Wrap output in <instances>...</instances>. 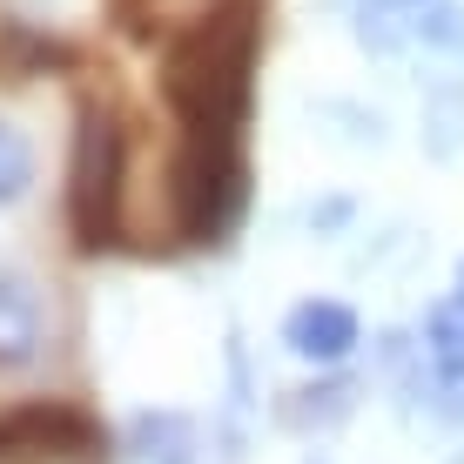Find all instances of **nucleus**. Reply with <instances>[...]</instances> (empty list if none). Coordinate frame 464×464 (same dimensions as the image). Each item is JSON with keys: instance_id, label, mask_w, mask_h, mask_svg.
Instances as JSON below:
<instances>
[{"instance_id": "obj_1", "label": "nucleus", "mask_w": 464, "mask_h": 464, "mask_svg": "<svg viewBox=\"0 0 464 464\" xmlns=\"http://www.w3.org/2000/svg\"><path fill=\"white\" fill-rule=\"evenodd\" d=\"M121 196H128V121L115 102H82L68 135V229L74 243L102 249L121 229Z\"/></svg>"}, {"instance_id": "obj_2", "label": "nucleus", "mask_w": 464, "mask_h": 464, "mask_svg": "<svg viewBox=\"0 0 464 464\" xmlns=\"http://www.w3.org/2000/svg\"><path fill=\"white\" fill-rule=\"evenodd\" d=\"M276 337L310 371H350L363 357V343H371V330H363V310L350 296H296L283 310Z\"/></svg>"}, {"instance_id": "obj_3", "label": "nucleus", "mask_w": 464, "mask_h": 464, "mask_svg": "<svg viewBox=\"0 0 464 464\" xmlns=\"http://www.w3.org/2000/svg\"><path fill=\"white\" fill-rule=\"evenodd\" d=\"M363 391H371V377L357 371H324V377H303L290 397H283V424H290V438H330V430H343L357 418Z\"/></svg>"}, {"instance_id": "obj_4", "label": "nucleus", "mask_w": 464, "mask_h": 464, "mask_svg": "<svg viewBox=\"0 0 464 464\" xmlns=\"http://www.w3.org/2000/svg\"><path fill=\"white\" fill-rule=\"evenodd\" d=\"M41 343H47V303L34 276L0 269V363H34Z\"/></svg>"}, {"instance_id": "obj_5", "label": "nucleus", "mask_w": 464, "mask_h": 464, "mask_svg": "<svg viewBox=\"0 0 464 464\" xmlns=\"http://www.w3.org/2000/svg\"><path fill=\"white\" fill-rule=\"evenodd\" d=\"M418 149L438 169L464 162V82L458 74H430L424 82V108H418Z\"/></svg>"}, {"instance_id": "obj_6", "label": "nucleus", "mask_w": 464, "mask_h": 464, "mask_svg": "<svg viewBox=\"0 0 464 464\" xmlns=\"http://www.w3.org/2000/svg\"><path fill=\"white\" fill-rule=\"evenodd\" d=\"M411 41H418V54H430V74L464 82V0H424L411 14Z\"/></svg>"}, {"instance_id": "obj_7", "label": "nucleus", "mask_w": 464, "mask_h": 464, "mask_svg": "<svg viewBox=\"0 0 464 464\" xmlns=\"http://www.w3.org/2000/svg\"><path fill=\"white\" fill-rule=\"evenodd\" d=\"M196 424L175 418V411H141L135 430H128V451L135 464H196Z\"/></svg>"}, {"instance_id": "obj_8", "label": "nucleus", "mask_w": 464, "mask_h": 464, "mask_svg": "<svg viewBox=\"0 0 464 464\" xmlns=\"http://www.w3.org/2000/svg\"><path fill=\"white\" fill-rule=\"evenodd\" d=\"M418 337H424V350H430V363H444V371H464V296H458V290H444V296L424 303Z\"/></svg>"}, {"instance_id": "obj_9", "label": "nucleus", "mask_w": 464, "mask_h": 464, "mask_svg": "<svg viewBox=\"0 0 464 464\" xmlns=\"http://www.w3.org/2000/svg\"><path fill=\"white\" fill-rule=\"evenodd\" d=\"M310 121L324 128L330 141H350V149H377V141H383V115L371 102H330V94H324V102L310 108Z\"/></svg>"}, {"instance_id": "obj_10", "label": "nucleus", "mask_w": 464, "mask_h": 464, "mask_svg": "<svg viewBox=\"0 0 464 464\" xmlns=\"http://www.w3.org/2000/svg\"><path fill=\"white\" fill-rule=\"evenodd\" d=\"M27 188H34V141H27V128H14L0 115V209L21 202Z\"/></svg>"}, {"instance_id": "obj_11", "label": "nucleus", "mask_w": 464, "mask_h": 464, "mask_svg": "<svg viewBox=\"0 0 464 464\" xmlns=\"http://www.w3.org/2000/svg\"><path fill=\"white\" fill-rule=\"evenodd\" d=\"M303 229L324 236V243L330 236H350L357 229V196H350V188H324V196L310 202V216H303Z\"/></svg>"}, {"instance_id": "obj_12", "label": "nucleus", "mask_w": 464, "mask_h": 464, "mask_svg": "<svg viewBox=\"0 0 464 464\" xmlns=\"http://www.w3.org/2000/svg\"><path fill=\"white\" fill-rule=\"evenodd\" d=\"M350 7H377V14H418L424 0H350Z\"/></svg>"}, {"instance_id": "obj_13", "label": "nucleus", "mask_w": 464, "mask_h": 464, "mask_svg": "<svg viewBox=\"0 0 464 464\" xmlns=\"http://www.w3.org/2000/svg\"><path fill=\"white\" fill-rule=\"evenodd\" d=\"M451 290L464 296V256H458V269H451Z\"/></svg>"}, {"instance_id": "obj_14", "label": "nucleus", "mask_w": 464, "mask_h": 464, "mask_svg": "<svg viewBox=\"0 0 464 464\" xmlns=\"http://www.w3.org/2000/svg\"><path fill=\"white\" fill-rule=\"evenodd\" d=\"M444 464H464V444H458V451H451V458H444Z\"/></svg>"}]
</instances>
